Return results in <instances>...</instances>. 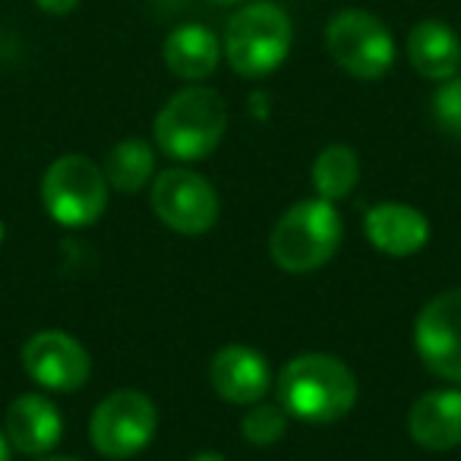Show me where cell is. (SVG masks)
<instances>
[{"mask_svg":"<svg viewBox=\"0 0 461 461\" xmlns=\"http://www.w3.org/2000/svg\"><path fill=\"white\" fill-rule=\"evenodd\" d=\"M294 29L291 16L272 0H247L224 29V58L230 70L247 79H263L288 60Z\"/></svg>","mask_w":461,"mask_h":461,"instance_id":"4","label":"cell"},{"mask_svg":"<svg viewBox=\"0 0 461 461\" xmlns=\"http://www.w3.org/2000/svg\"><path fill=\"white\" fill-rule=\"evenodd\" d=\"M408 60L423 79H452L461 70V39L442 20H420L408 32Z\"/></svg>","mask_w":461,"mask_h":461,"instance_id":"15","label":"cell"},{"mask_svg":"<svg viewBox=\"0 0 461 461\" xmlns=\"http://www.w3.org/2000/svg\"><path fill=\"white\" fill-rule=\"evenodd\" d=\"M104 177L117 193H140L152 184L155 174V149L146 140H121L104 158Z\"/></svg>","mask_w":461,"mask_h":461,"instance_id":"17","label":"cell"},{"mask_svg":"<svg viewBox=\"0 0 461 461\" xmlns=\"http://www.w3.org/2000/svg\"><path fill=\"white\" fill-rule=\"evenodd\" d=\"M108 177L89 155H60L41 177L45 212L64 228H89L108 209Z\"/></svg>","mask_w":461,"mask_h":461,"instance_id":"5","label":"cell"},{"mask_svg":"<svg viewBox=\"0 0 461 461\" xmlns=\"http://www.w3.org/2000/svg\"><path fill=\"white\" fill-rule=\"evenodd\" d=\"M4 433L16 452L41 458L58 448L60 436H64V417L48 395L26 392V395L14 398V404L4 414Z\"/></svg>","mask_w":461,"mask_h":461,"instance_id":"12","label":"cell"},{"mask_svg":"<svg viewBox=\"0 0 461 461\" xmlns=\"http://www.w3.org/2000/svg\"><path fill=\"white\" fill-rule=\"evenodd\" d=\"M41 461H79V458H64V455H54V458H41Z\"/></svg>","mask_w":461,"mask_h":461,"instance_id":"24","label":"cell"},{"mask_svg":"<svg viewBox=\"0 0 461 461\" xmlns=\"http://www.w3.org/2000/svg\"><path fill=\"white\" fill-rule=\"evenodd\" d=\"M310 177H313L316 196L329 199V203L348 199L360 180L357 152H354L351 146H326L320 155H316Z\"/></svg>","mask_w":461,"mask_h":461,"instance_id":"18","label":"cell"},{"mask_svg":"<svg viewBox=\"0 0 461 461\" xmlns=\"http://www.w3.org/2000/svg\"><path fill=\"white\" fill-rule=\"evenodd\" d=\"M345 224L335 203L316 196L294 203L272 228L269 253L278 269L291 276H307L329 263L339 253Z\"/></svg>","mask_w":461,"mask_h":461,"instance_id":"3","label":"cell"},{"mask_svg":"<svg viewBox=\"0 0 461 461\" xmlns=\"http://www.w3.org/2000/svg\"><path fill=\"white\" fill-rule=\"evenodd\" d=\"M332 60L354 79H383L395 64V39L379 16L366 10H341L326 26Z\"/></svg>","mask_w":461,"mask_h":461,"instance_id":"7","label":"cell"},{"mask_svg":"<svg viewBox=\"0 0 461 461\" xmlns=\"http://www.w3.org/2000/svg\"><path fill=\"white\" fill-rule=\"evenodd\" d=\"M190 461H228L221 452H199V455H193Z\"/></svg>","mask_w":461,"mask_h":461,"instance_id":"23","label":"cell"},{"mask_svg":"<svg viewBox=\"0 0 461 461\" xmlns=\"http://www.w3.org/2000/svg\"><path fill=\"white\" fill-rule=\"evenodd\" d=\"M10 439H7V433H4V429H0V461H10Z\"/></svg>","mask_w":461,"mask_h":461,"instance_id":"22","label":"cell"},{"mask_svg":"<svg viewBox=\"0 0 461 461\" xmlns=\"http://www.w3.org/2000/svg\"><path fill=\"white\" fill-rule=\"evenodd\" d=\"M152 133L167 158L199 161L215 152L228 133V104L209 86H186L155 114Z\"/></svg>","mask_w":461,"mask_h":461,"instance_id":"2","label":"cell"},{"mask_svg":"<svg viewBox=\"0 0 461 461\" xmlns=\"http://www.w3.org/2000/svg\"><path fill=\"white\" fill-rule=\"evenodd\" d=\"M4 238H7V228H4V221H0V244H4Z\"/></svg>","mask_w":461,"mask_h":461,"instance_id":"25","label":"cell"},{"mask_svg":"<svg viewBox=\"0 0 461 461\" xmlns=\"http://www.w3.org/2000/svg\"><path fill=\"white\" fill-rule=\"evenodd\" d=\"M278 404L307 423H335L357 404V376L332 354H297L278 376Z\"/></svg>","mask_w":461,"mask_h":461,"instance_id":"1","label":"cell"},{"mask_svg":"<svg viewBox=\"0 0 461 461\" xmlns=\"http://www.w3.org/2000/svg\"><path fill=\"white\" fill-rule=\"evenodd\" d=\"M23 370L35 385L58 395H70V392L83 389L92 376V357L79 339L60 329H45L35 332L32 339L23 345Z\"/></svg>","mask_w":461,"mask_h":461,"instance_id":"10","label":"cell"},{"mask_svg":"<svg viewBox=\"0 0 461 461\" xmlns=\"http://www.w3.org/2000/svg\"><path fill=\"white\" fill-rule=\"evenodd\" d=\"M158 429V408L140 389H117L95 404L89 420V439L98 455L127 461L140 455Z\"/></svg>","mask_w":461,"mask_h":461,"instance_id":"6","label":"cell"},{"mask_svg":"<svg viewBox=\"0 0 461 461\" xmlns=\"http://www.w3.org/2000/svg\"><path fill=\"white\" fill-rule=\"evenodd\" d=\"M414 348L433 376L461 383V288L423 303L414 322Z\"/></svg>","mask_w":461,"mask_h":461,"instance_id":"9","label":"cell"},{"mask_svg":"<svg viewBox=\"0 0 461 461\" xmlns=\"http://www.w3.org/2000/svg\"><path fill=\"white\" fill-rule=\"evenodd\" d=\"M35 4L51 16H67L79 7V0H35Z\"/></svg>","mask_w":461,"mask_h":461,"instance_id":"21","label":"cell"},{"mask_svg":"<svg viewBox=\"0 0 461 461\" xmlns=\"http://www.w3.org/2000/svg\"><path fill=\"white\" fill-rule=\"evenodd\" d=\"M288 429V414L282 404H250V411L240 420V433L250 446H276Z\"/></svg>","mask_w":461,"mask_h":461,"instance_id":"19","label":"cell"},{"mask_svg":"<svg viewBox=\"0 0 461 461\" xmlns=\"http://www.w3.org/2000/svg\"><path fill=\"white\" fill-rule=\"evenodd\" d=\"M364 234L373 250L385 257H414L427 247L429 221L420 209L408 203H379L370 205L364 215Z\"/></svg>","mask_w":461,"mask_h":461,"instance_id":"13","label":"cell"},{"mask_svg":"<svg viewBox=\"0 0 461 461\" xmlns=\"http://www.w3.org/2000/svg\"><path fill=\"white\" fill-rule=\"evenodd\" d=\"M149 203H152L155 218L184 238H199L212 230L221 212L215 186L190 167H167L155 174Z\"/></svg>","mask_w":461,"mask_h":461,"instance_id":"8","label":"cell"},{"mask_svg":"<svg viewBox=\"0 0 461 461\" xmlns=\"http://www.w3.org/2000/svg\"><path fill=\"white\" fill-rule=\"evenodd\" d=\"M433 121L439 123L442 133L461 140V73H455L452 79H442V86L433 92Z\"/></svg>","mask_w":461,"mask_h":461,"instance_id":"20","label":"cell"},{"mask_svg":"<svg viewBox=\"0 0 461 461\" xmlns=\"http://www.w3.org/2000/svg\"><path fill=\"white\" fill-rule=\"evenodd\" d=\"M215 4H247V0H215Z\"/></svg>","mask_w":461,"mask_h":461,"instance_id":"26","label":"cell"},{"mask_svg":"<svg viewBox=\"0 0 461 461\" xmlns=\"http://www.w3.org/2000/svg\"><path fill=\"white\" fill-rule=\"evenodd\" d=\"M209 383L221 402L250 408L272 389L269 360L250 345H224L209 364Z\"/></svg>","mask_w":461,"mask_h":461,"instance_id":"11","label":"cell"},{"mask_svg":"<svg viewBox=\"0 0 461 461\" xmlns=\"http://www.w3.org/2000/svg\"><path fill=\"white\" fill-rule=\"evenodd\" d=\"M218 60H221V41L215 39L212 29L199 26V23L177 26L165 39V64L177 79L199 83L215 73Z\"/></svg>","mask_w":461,"mask_h":461,"instance_id":"16","label":"cell"},{"mask_svg":"<svg viewBox=\"0 0 461 461\" xmlns=\"http://www.w3.org/2000/svg\"><path fill=\"white\" fill-rule=\"evenodd\" d=\"M408 433L420 448L448 452L461 446V389H436L414 402Z\"/></svg>","mask_w":461,"mask_h":461,"instance_id":"14","label":"cell"}]
</instances>
